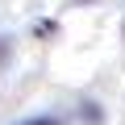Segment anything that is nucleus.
Wrapping results in <instances>:
<instances>
[{
  "instance_id": "f257e3e1",
  "label": "nucleus",
  "mask_w": 125,
  "mask_h": 125,
  "mask_svg": "<svg viewBox=\"0 0 125 125\" xmlns=\"http://www.w3.org/2000/svg\"><path fill=\"white\" fill-rule=\"evenodd\" d=\"M21 125H58L54 117H33V121H21Z\"/></svg>"
}]
</instances>
